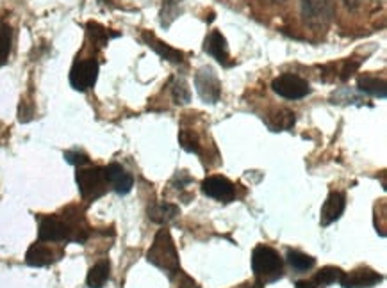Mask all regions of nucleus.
I'll return each mask as SVG.
<instances>
[{
	"label": "nucleus",
	"mask_w": 387,
	"mask_h": 288,
	"mask_svg": "<svg viewBox=\"0 0 387 288\" xmlns=\"http://www.w3.org/2000/svg\"><path fill=\"white\" fill-rule=\"evenodd\" d=\"M72 237L70 226L66 221L59 219L56 216L45 217L40 223V240L41 242H63Z\"/></svg>",
	"instance_id": "9d476101"
},
{
	"label": "nucleus",
	"mask_w": 387,
	"mask_h": 288,
	"mask_svg": "<svg viewBox=\"0 0 387 288\" xmlns=\"http://www.w3.org/2000/svg\"><path fill=\"white\" fill-rule=\"evenodd\" d=\"M98 77V63L95 59L77 61L70 72V84L75 91H88L95 86Z\"/></svg>",
	"instance_id": "0eeeda50"
},
{
	"label": "nucleus",
	"mask_w": 387,
	"mask_h": 288,
	"mask_svg": "<svg viewBox=\"0 0 387 288\" xmlns=\"http://www.w3.org/2000/svg\"><path fill=\"white\" fill-rule=\"evenodd\" d=\"M341 276H343V271L339 267H323L321 271L318 272L314 276V285L316 287L323 288V287H328V285H334V283H339V280H341Z\"/></svg>",
	"instance_id": "aec40b11"
},
{
	"label": "nucleus",
	"mask_w": 387,
	"mask_h": 288,
	"mask_svg": "<svg viewBox=\"0 0 387 288\" xmlns=\"http://www.w3.org/2000/svg\"><path fill=\"white\" fill-rule=\"evenodd\" d=\"M174 274H177V276L172 278V280H174L175 288H195V287H197V285H195V281L191 280V278L184 276L181 271H175Z\"/></svg>",
	"instance_id": "cd10ccee"
},
{
	"label": "nucleus",
	"mask_w": 387,
	"mask_h": 288,
	"mask_svg": "<svg viewBox=\"0 0 387 288\" xmlns=\"http://www.w3.org/2000/svg\"><path fill=\"white\" fill-rule=\"evenodd\" d=\"M179 2L181 0H165V8H162V27H169V24L179 16Z\"/></svg>",
	"instance_id": "b1692460"
},
{
	"label": "nucleus",
	"mask_w": 387,
	"mask_h": 288,
	"mask_svg": "<svg viewBox=\"0 0 387 288\" xmlns=\"http://www.w3.org/2000/svg\"><path fill=\"white\" fill-rule=\"evenodd\" d=\"M202 192L206 196L222 201V203H229V201L234 200L236 196L234 184L230 180H227L225 176L220 175L207 176L206 180L202 182Z\"/></svg>",
	"instance_id": "1a4fd4ad"
},
{
	"label": "nucleus",
	"mask_w": 387,
	"mask_h": 288,
	"mask_svg": "<svg viewBox=\"0 0 387 288\" xmlns=\"http://www.w3.org/2000/svg\"><path fill=\"white\" fill-rule=\"evenodd\" d=\"M344 2V6H347L348 9H357L361 6V2H363V0H343Z\"/></svg>",
	"instance_id": "c756f323"
},
{
	"label": "nucleus",
	"mask_w": 387,
	"mask_h": 288,
	"mask_svg": "<svg viewBox=\"0 0 387 288\" xmlns=\"http://www.w3.org/2000/svg\"><path fill=\"white\" fill-rule=\"evenodd\" d=\"M105 180L118 194H127L130 192V189L134 187V178L127 169L121 168L120 164H109L107 168H104Z\"/></svg>",
	"instance_id": "f8f14e48"
},
{
	"label": "nucleus",
	"mask_w": 387,
	"mask_h": 288,
	"mask_svg": "<svg viewBox=\"0 0 387 288\" xmlns=\"http://www.w3.org/2000/svg\"><path fill=\"white\" fill-rule=\"evenodd\" d=\"M195 88L206 104H218L222 96V82L211 66H204L195 75Z\"/></svg>",
	"instance_id": "423d86ee"
},
{
	"label": "nucleus",
	"mask_w": 387,
	"mask_h": 288,
	"mask_svg": "<svg viewBox=\"0 0 387 288\" xmlns=\"http://www.w3.org/2000/svg\"><path fill=\"white\" fill-rule=\"evenodd\" d=\"M13 45V29L8 24L0 22V66H4L9 59Z\"/></svg>",
	"instance_id": "6ab92c4d"
},
{
	"label": "nucleus",
	"mask_w": 387,
	"mask_h": 288,
	"mask_svg": "<svg viewBox=\"0 0 387 288\" xmlns=\"http://www.w3.org/2000/svg\"><path fill=\"white\" fill-rule=\"evenodd\" d=\"M287 262H289V265L295 271L298 272H305V271H311L312 267H314L316 260L312 258V256L305 255V253H300V251H289L287 253Z\"/></svg>",
	"instance_id": "412c9836"
},
{
	"label": "nucleus",
	"mask_w": 387,
	"mask_h": 288,
	"mask_svg": "<svg viewBox=\"0 0 387 288\" xmlns=\"http://www.w3.org/2000/svg\"><path fill=\"white\" fill-rule=\"evenodd\" d=\"M172 96H174L175 104H179V105L190 104L191 89L184 79H175L174 86H172Z\"/></svg>",
	"instance_id": "4be33fe9"
},
{
	"label": "nucleus",
	"mask_w": 387,
	"mask_h": 288,
	"mask_svg": "<svg viewBox=\"0 0 387 288\" xmlns=\"http://www.w3.org/2000/svg\"><path fill=\"white\" fill-rule=\"evenodd\" d=\"M65 159L68 164H73V166H84L89 162L88 155H86V153H81V152H66Z\"/></svg>",
	"instance_id": "a878e982"
},
{
	"label": "nucleus",
	"mask_w": 387,
	"mask_h": 288,
	"mask_svg": "<svg viewBox=\"0 0 387 288\" xmlns=\"http://www.w3.org/2000/svg\"><path fill=\"white\" fill-rule=\"evenodd\" d=\"M179 216V207L172 203H155L149 208V217L158 224H166Z\"/></svg>",
	"instance_id": "a211bd4d"
},
{
	"label": "nucleus",
	"mask_w": 387,
	"mask_h": 288,
	"mask_svg": "<svg viewBox=\"0 0 387 288\" xmlns=\"http://www.w3.org/2000/svg\"><path fill=\"white\" fill-rule=\"evenodd\" d=\"M271 89L278 96H282L286 100H302L311 93V86L305 79L295 73H282L271 82Z\"/></svg>",
	"instance_id": "39448f33"
},
{
	"label": "nucleus",
	"mask_w": 387,
	"mask_h": 288,
	"mask_svg": "<svg viewBox=\"0 0 387 288\" xmlns=\"http://www.w3.org/2000/svg\"><path fill=\"white\" fill-rule=\"evenodd\" d=\"M179 143H181V146L185 150V152L200 153V143H198V137L195 136L193 132H190V130H181V134H179Z\"/></svg>",
	"instance_id": "5701e85b"
},
{
	"label": "nucleus",
	"mask_w": 387,
	"mask_h": 288,
	"mask_svg": "<svg viewBox=\"0 0 387 288\" xmlns=\"http://www.w3.org/2000/svg\"><path fill=\"white\" fill-rule=\"evenodd\" d=\"M295 288H318V287L314 285V281L302 280V281H298V283L295 285Z\"/></svg>",
	"instance_id": "c85d7f7f"
},
{
	"label": "nucleus",
	"mask_w": 387,
	"mask_h": 288,
	"mask_svg": "<svg viewBox=\"0 0 387 288\" xmlns=\"http://www.w3.org/2000/svg\"><path fill=\"white\" fill-rule=\"evenodd\" d=\"M57 258H59V255L49 244H43V242H36V244L31 246L27 255H25V262L31 267H45V265L54 264Z\"/></svg>",
	"instance_id": "4468645a"
},
{
	"label": "nucleus",
	"mask_w": 387,
	"mask_h": 288,
	"mask_svg": "<svg viewBox=\"0 0 387 288\" xmlns=\"http://www.w3.org/2000/svg\"><path fill=\"white\" fill-rule=\"evenodd\" d=\"M143 40H145V43L149 45L150 48H153L162 59L169 61V63H182V61H184V54H182L181 50L172 48L168 43H162L161 40H158V38L153 36L152 32H143Z\"/></svg>",
	"instance_id": "2eb2a0df"
},
{
	"label": "nucleus",
	"mask_w": 387,
	"mask_h": 288,
	"mask_svg": "<svg viewBox=\"0 0 387 288\" xmlns=\"http://www.w3.org/2000/svg\"><path fill=\"white\" fill-rule=\"evenodd\" d=\"M111 274V264L107 260H100L98 264L93 265L88 272L86 278V285L89 288H104V285L107 283Z\"/></svg>",
	"instance_id": "f3484780"
},
{
	"label": "nucleus",
	"mask_w": 387,
	"mask_h": 288,
	"mask_svg": "<svg viewBox=\"0 0 387 288\" xmlns=\"http://www.w3.org/2000/svg\"><path fill=\"white\" fill-rule=\"evenodd\" d=\"M359 61H354V59H347L343 63V68H341V75H339V79L341 80H347L350 79L351 75H354V72L357 68H359Z\"/></svg>",
	"instance_id": "bb28decb"
},
{
	"label": "nucleus",
	"mask_w": 387,
	"mask_h": 288,
	"mask_svg": "<svg viewBox=\"0 0 387 288\" xmlns=\"http://www.w3.org/2000/svg\"><path fill=\"white\" fill-rule=\"evenodd\" d=\"M146 260L155 267L169 272V274L179 271V253L168 230H159L155 239H153V244L150 246L149 253H146Z\"/></svg>",
	"instance_id": "f257e3e1"
},
{
	"label": "nucleus",
	"mask_w": 387,
	"mask_h": 288,
	"mask_svg": "<svg viewBox=\"0 0 387 288\" xmlns=\"http://www.w3.org/2000/svg\"><path fill=\"white\" fill-rule=\"evenodd\" d=\"M344 208H347V196L343 192L334 191L328 194L327 201L321 207V226H328V224L335 223L339 217L343 216Z\"/></svg>",
	"instance_id": "9b49d317"
},
{
	"label": "nucleus",
	"mask_w": 387,
	"mask_h": 288,
	"mask_svg": "<svg viewBox=\"0 0 387 288\" xmlns=\"http://www.w3.org/2000/svg\"><path fill=\"white\" fill-rule=\"evenodd\" d=\"M204 50L209 54L211 57L218 61L223 66H230V56H229V45L227 40L223 38V34L220 31H213L209 36L206 38V43H204Z\"/></svg>",
	"instance_id": "ddd939ff"
},
{
	"label": "nucleus",
	"mask_w": 387,
	"mask_h": 288,
	"mask_svg": "<svg viewBox=\"0 0 387 288\" xmlns=\"http://www.w3.org/2000/svg\"><path fill=\"white\" fill-rule=\"evenodd\" d=\"M302 18L309 27L327 29L334 16V0H300Z\"/></svg>",
	"instance_id": "7ed1b4c3"
},
{
	"label": "nucleus",
	"mask_w": 387,
	"mask_h": 288,
	"mask_svg": "<svg viewBox=\"0 0 387 288\" xmlns=\"http://www.w3.org/2000/svg\"><path fill=\"white\" fill-rule=\"evenodd\" d=\"M384 280L382 274L370 267H357L350 272H343L339 280L343 288H373Z\"/></svg>",
	"instance_id": "6e6552de"
},
{
	"label": "nucleus",
	"mask_w": 387,
	"mask_h": 288,
	"mask_svg": "<svg viewBox=\"0 0 387 288\" xmlns=\"http://www.w3.org/2000/svg\"><path fill=\"white\" fill-rule=\"evenodd\" d=\"M252 269L257 280L264 281V283H271V281L278 280L282 276L284 271V260L282 256L278 255L270 246H257L252 253Z\"/></svg>",
	"instance_id": "f03ea898"
},
{
	"label": "nucleus",
	"mask_w": 387,
	"mask_h": 288,
	"mask_svg": "<svg viewBox=\"0 0 387 288\" xmlns=\"http://www.w3.org/2000/svg\"><path fill=\"white\" fill-rule=\"evenodd\" d=\"M357 88L363 93H366V95L375 96V98H386L387 96L386 80L379 79V77L361 75L359 79H357Z\"/></svg>",
	"instance_id": "dca6fc26"
},
{
	"label": "nucleus",
	"mask_w": 387,
	"mask_h": 288,
	"mask_svg": "<svg viewBox=\"0 0 387 288\" xmlns=\"http://www.w3.org/2000/svg\"><path fill=\"white\" fill-rule=\"evenodd\" d=\"M254 288H261V287H254Z\"/></svg>",
	"instance_id": "7c9ffc66"
},
{
	"label": "nucleus",
	"mask_w": 387,
	"mask_h": 288,
	"mask_svg": "<svg viewBox=\"0 0 387 288\" xmlns=\"http://www.w3.org/2000/svg\"><path fill=\"white\" fill-rule=\"evenodd\" d=\"M88 32H89V36H91L95 41H98L100 45L107 43V40H109V38H116L118 36L116 32L109 34V32L105 31L104 27H100L98 24H88Z\"/></svg>",
	"instance_id": "393cba45"
},
{
	"label": "nucleus",
	"mask_w": 387,
	"mask_h": 288,
	"mask_svg": "<svg viewBox=\"0 0 387 288\" xmlns=\"http://www.w3.org/2000/svg\"><path fill=\"white\" fill-rule=\"evenodd\" d=\"M77 185L81 191V196L86 201H95L104 196L107 191V180H105L104 169L88 168L77 171Z\"/></svg>",
	"instance_id": "20e7f679"
}]
</instances>
